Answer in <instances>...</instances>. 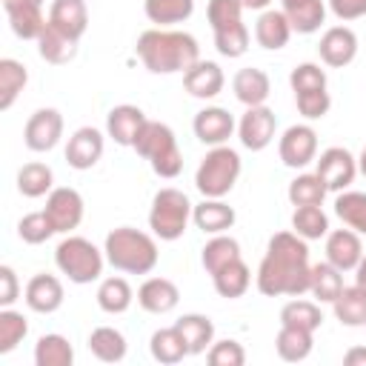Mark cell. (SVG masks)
<instances>
[{
	"label": "cell",
	"mask_w": 366,
	"mask_h": 366,
	"mask_svg": "<svg viewBox=\"0 0 366 366\" xmlns=\"http://www.w3.org/2000/svg\"><path fill=\"white\" fill-rule=\"evenodd\" d=\"M309 240L295 232H277L269 237L266 254L257 266V292L266 297H300L309 292Z\"/></svg>",
	"instance_id": "obj_1"
},
{
	"label": "cell",
	"mask_w": 366,
	"mask_h": 366,
	"mask_svg": "<svg viewBox=\"0 0 366 366\" xmlns=\"http://www.w3.org/2000/svg\"><path fill=\"white\" fill-rule=\"evenodd\" d=\"M137 57L152 74H174L200 60V46L189 31L149 29L137 37Z\"/></svg>",
	"instance_id": "obj_2"
},
{
	"label": "cell",
	"mask_w": 366,
	"mask_h": 366,
	"mask_svg": "<svg viewBox=\"0 0 366 366\" xmlns=\"http://www.w3.org/2000/svg\"><path fill=\"white\" fill-rule=\"evenodd\" d=\"M103 252H106L109 266H114L117 272H126V274H149L157 266L154 237L140 229H132V226L112 229L106 234Z\"/></svg>",
	"instance_id": "obj_3"
},
{
	"label": "cell",
	"mask_w": 366,
	"mask_h": 366,
	"mask_svg": "<svg viewBox=\"0 0 366 366\" xmlns=\"http://www.w3.org/2000/svg\"><path fill=\"white\" fill-rule=\"evenodd\" d=\"M132 149L143 160H149V166H152V172L157 177L172 180V177H177L183 172V152L177 146V137L160 120H146Z\"/></svg>",
	"instance_id": "obj_4"
},
{
	"label": "cell",
	"mask_w": 366,
	"mask_h": 366,
	"mask_svg": "<svg viewBox=\"0 0 366 366\" xmlns=\"http://www.w3.org/2000/svg\"><path fill=\"white\" fill-rule=\"evenodd\" d=\"M54 263L71 283L83 286L103 274L106 252H100L92 240H86L80 234H66L54 249Z\"/></svg>",
	"instance_id": "obj_5"
},
{
	"label": "cell",
	"mask_w": 366,
	"mask_h": 366,
	"mask_svg": "<svg viewBox=\"0 0 366 366\" xmlns=\"http://www.w3.org/2000/svg\"><path fill=\"white\" fill-rule=\"evenodd\" d=\"M240 177V154L234 149L212 146L194 172V186L203 197H226Z\"/></svg>",
	"instance_id": "obj_6"
},
{
	"label": "cell",
	"mask_w": 366,
	"mask_h": 366,
	"mask_svg": "<svg viewBox=\"0 0 366 366\" xmlns=\"http://www.w3.org/2000/svg\"><path fill=\"white\" fill-rule=\"evenodd\" d=\"M192 203L180 189H160L152 197V209H149V229L154 237L160 240H177L183 237L189 220H192Z\"/></svg>",
	"instance_id": "obj_7"
},
{
	"label": "cell",
	"mask_w": 366,
	"mask_h": 366,
	"mask_svg": "<svg viewBox=\"0 0 366 366\" xmlns=\"http://www.w3.org/2000/svg\"><path fill=\"white\" fill-rule=\"evenodd\" d=\"M315 172L317 177L326 183L329 192H343L355 183V174H357V157L343 149V146H329L320 152V157H315Z\"/></svg>",
	"instance_id": "obj_8"
},
{
	"label": "cell",
	"mask_w": 366,
	"mask_h": 366,
	"mask_svg": "<svg viewBox=\"0 0 366 366\" xmlns=\"http://www.w3.org/2000/svg\"><path fill=\"white\" fill-rule=\"evenodd\" d=\"M274 132H277V117L266 103L249 106L237 123V137L249 152H263L274 140Z\"/></svg>",
	"instance_id": "obj_9"
},
{
	"label": "cell",
	"mask_w": 366,
	"mask_h": 366,
	"mask_svg": "<svg viewBox=\"0 0 366 366\" xmlns=\"http://www.w3.org/2000/svg\"><path fill=\"white\" fill-rule=\"evenodd\" d=\"M277 154L283 166L289 169H303L317 157V132L309 123H295L283 132L277 143Z\"/></svg>",
	"instance_id": "obj_10"
},
{
	"label": "cell",
	"mask_w": 366,
	"mask_h": 366,
	"mask_svg": "<svg viewBox=\"0 0 366 366\" xmlns=\"http://www.w3.org/2000/svg\"><path fill=\"white\" fill-rule=\"evenodd\" d=\"M43 212L49 214V220L54 223V229H57L60 234H69V232H74V229L80 226V220H83V197H80V192L71 189V186H57V189L49 192Z\"/></svg>",
	"instance_id": "obj_11"
},
{
	"label": "cell",
	"mask_w": 366,
	"mask_h": 366,
	"mask_svg": "<svg viewBox=\"0 0 366 366\" xmlns=\"http://www.w3.org/2000/svg\"><path fill=\"white\" fill-rule=\"evenodd\" d=\"M63 137V114L57 109H37L23 129V143L31 152H51Z\"/></svg>",
	"instance_id": "obj_12"
},
{
	"label": "cell",
	"mask_w": 366,
	"mask_h": 366,
	"mask_svg": "<svg viewBox=\"0 0 366 366\" xmlns=\"http://www.w3.org/2000/svg\"><path fill=\"white\" fill-rule=\"evenodd\" d=\"M317 54L326 66L343 69L357 57V34L349 26H332L323 31V37L317 43Z\"/></svg>",
	"instance_id": "obj_13"
},
{
	"label": "cell",
	"mask_w": 366,
	"mask_h": 366,
	"mask_svg": "<svg viewBox=\"0 0 366 366\" xmlns=\"http://www.w3.org/2000/svg\"><path fill=\"white\" fill-rule=\"evenodd\" d=\"M103 146H106V140H103L100 129L80 126L69 137V143H66V163L71 169H77V172H86V169H92L103 157Z\"/></svg>",
	"instance_id": "obj_14"
},
{
	"label": "cell",
	"mask_w": 366,
	"mask_h": 366,
	"mask_svg": "<svg viewBox=\"0 0 366 366\" xmlns=\"http://www.w3.org/2000/svg\"><path fill=\"white\" fill-rule=\"evenodd\" d=\"M192 129L203 146H223L234 132V117L223 106H206L194 114Z\"/></svg>",
	"instance_id": "obj_15"
},
{
	"label": "cell",
	"mask_w": 366,
	"mask_h": 366,
	"mask_svg": "<svg viewBox=\"0 0 366 366\" xmlns=\"http://www.w3.org/2000/svg\"><path fill=\"white\" fill-rule=\"evenodd\" d=\"M363 257V243L355 229H335L326 234V260L340 272H355Z\"/></svg>",
	"instance_id": "obj_16"
},
{
	"label": "cell",
	"mask_w": 366,
	"mask_h": 366,
	"mask_svg": "<svg viewBox=\"0 0 366 366\" xmlns=\"http://www.w3.org/2000/svg\"><path fill=\"white\" fill-rule=\"evenodd\" d=\"M149 117L143 114L140 106H132V103H120L114 106L109 114H106V134L117 143V146H134L143 123Z\"/></svg>",
	"instance_id": "obj_17"
},
{
	"label": "cell",
	"mask_w": 366,
	"mask_h": 366,
	"mask_svg": "<svg viewBox=\"0 0 366 366\" xmlns=\"http://www.w3.org/2000/svg\"><path fill=\"white\" fill-rule=\"evenodd\" d=\"M223 69L214 60H197L189 71H183V89L197 100H212L223 92Z\"/></svg>",
	"instance_id": "obj_18"
},
{
	"label": "cell",
	"mask_w": 366,
	"mask_h": 366,
	"mask_svg": "<svg viewBox=\"0 0 366 366\" xmlns=\"http://www.w3.org/2000/svg\"><path fill=\"white\" fill-rule=\"evenodd\" d=\"M49 26L63 31L71 40H80L89 29V9L86 0H54L49 6Z\"/></svg>",
	"instance_id": "obj_19"
},
{
	"label": "cell",
	"mask_w": 366,
	"mask_h": 366,
	"mask_svg": "<svg viewBox=\"0 0 366 366\" xmlns=\"http://www.w3.org/2000/svg\"><path fill=\"white\" fill-rule=\"evenodd\" d=\"M23 300L31 312L37 315H51L63 306V283L54 277V274H34L29 283H26V292H23Z\"/></svg>",
	"instance_id": "obj_20"
},
{
	"label": "cell",
	"mask_w": 366,
	"mask_h": 366,
	"mask_svg": "<svg viewBox=\"0 0 366 366\" xmlns=\"http://www.w3.org/2000/svg\"><path fill=\"white\" fill-rule=\"evenodd\" d=\"M137 303L149 315H166L180 303V289L169 277H149L137 289Z\"/></svg>",
	"instance_id": "obj_21"
},
{
	"label": "cell",
	"mask_w": 366,
	"mask_h": 366,
	"mask_svg": "<svg viewBox=\"0 0 366 366\" xmlns=\"http://www.w3.org/2000/svg\"><path fill=\"white\" fill-rule=\"evenodd\" d=\"M192 220L203 234H223L234 226L237 214L229 203H223V197H203V203L192 209Z\"/></svg>",
	"instance_id": "obj_22"
},
{
	"label": "cell",
	"mask_w": 366,
	"mask_h": 366,
	"mask_svg": "<svg viewBox=\"0 0 366 366\" xmlns=\"http://www.w3.org/2000/svg\"><path fill=\"white\" fill-rule=\"evenodd\" d=\"M280 11L286 14L292 31L297 34H315L326 20L323 0H280Z\"/></svg>",
	"instance_id": "obj_23"
},
{
	"label": "cell",
	"mask_w": 366,
	"mask_h": 366,
	"mask_svg": "<svg viewBox=\"0 0 366 366\" xmlns=\"http://www.w3.org/2000/svg\"><path fill=\"white\" fill-rule=\"evenodd\" d=\"M9 14V26L20 40H37L49 26V14H43L40 3H11L3 6Z\"/></svg>",
	"instance_id": "obj_24"
},
{
	"label": "cell",
	"mask_w": 366,
	"mask_h": 366,
	"mask_svg": "<svg viewBox=\"0 0 366 366\" xmlns=\"http://www.w3.org/2000/svg\"><path fill=\"white\" fill-rule=\"evenodd\" d=\"M232 92L234 97L249 109V106H263L266 97L272 94V83H269V74L263 69H254V66H246L240 69L234 77H232Z\"/></svg>",
	"instance_id": "obj_25"
},
{
	"label": "cell",
	"mask_w": 366,
	"mask_h": 366,
	"mask_svg": "<svg viewBox=\"0 0 366 366\" xmlns=\"http://www.w3.org/2000/svg\"><path fill=\"white\" fill-rule=\"evenodd\" d=\"M289 37H292V26H289V20H286V14L280 9L260 11V17L254 23V40L263 49L277 51V49H283L289 43Z\"/></svg>",
	"instance_id": "obj_26"
},
{
	"label": "cell",
	"mask_w": 366,
	"mask_h": 366,
	"mask_svg": "<svg viewBox=\"0 0 366 366\" xmlns=\"http://www.w3.org/2000/svg\"><path fill=\"white\" fill-rule=\"evenodd\" d=\"M174 326L183 335V340L189 346V355H203L214 343V323L206 315H197V312L183 315V317L174 320Z\"/></svg>",
	"instance_id": "obj_27"
},
{
	"label": "cell",
	"mask_w": 366,
	"mask_h": 366,
	"mask_svg": "<svg viewBox=\"0 0 366 366\" xmlns=\"http://www.w3.org/2000/svg\"><path fill=\"white\" fill-rule=\"evenodd\" d=\"M315 332L309 329H300V326H280L277 337H274V349H277V357L286 360V363H300L312 355V346H315Z\"/></svg>",
	"instance_id": "obj_28"
},
{
	"label": "cell",
	"mask_w": 366,
	"mask_h": 366,
	"mask_svg": "<svg viewBox=\"0 0 366 366\" xmlns=\"http://www.w3.org/2000/svg\"><path fill=\"white\" fill-rule=\"evenodd\" d=\"M332 309H335V317L343 326L366 329V289H360L357 283L355 286H343V292L335 297Z\"/></svg>",
	"instance_id": "obj_29"
},
{
	"label": "cell",
	"mask_w": 366,
	"mask_h": 366,
	"mask_svg": "<svg viewBox=\"0 0 366 366\" xmlns=\"http://www.w3.org/2000/svg\"><path fill=\"white\" fill-rule=\"evenodd\" d=\"M212 283H214V292H217L220 297L234 300V297H243V295H246V289H249V283H252V272H249V266L243 263V257H237V260L226 263L223 269H217V272L212 274Z\"/></svg>",
	"instance_id": "obj_30"
},
{
	"label": "cell",
	"mask_w": 366,
	"mask_h": 366,
	"mask_svg": "<svg viewBox=\"0 0 366 366\" xmlns=\"http://www.w3.org/2000/svg\"><path fill=\"white\" fill-rule=\"evenodd\" d=\"M149 349H152V357L157 363H166V366H174L189 355V346H186L183 335L177 332V326L157 329L152 335V340H149Z\"/></svg>",
	"instance_id": "obj_31"
},
{
	"label": "cell",
	"mask_w": 366,
	"mask_h": 366,
	"mask_svg": "<svg viewBox=\"0 0 366 366\" xmlns=\"http://www.w3.org/2000/svg\"><path fill=\"white\" fill-rule=\"evenodd\" d=\"M89 349L97 360L103 363H120L126 357V337L123 332H117L114 326H97L92 335H89Z\"/></svg>",
	"instance_id": "obj_32"
},
{
	"label": "cell",
	"mask_w": 366,
	"mask_h": 366,
	"mask_svg": "<svg viewBox=\"0 0 366 366\" xmlns=\"http://www.w3.org/2000/svg\"><path fill=\"white\" fill-rule=\"evenodd\" d=\"M37 51H40V57H43L46 63L63 66V63L74 60V54H77V40H71V37H66L63 31L46 26L43 34L37 37Z\"/></svg>",
	"instance_id": "obj_33"
},
{
	"label": "cell",
	"mask_w": 366,
	"mask_h": 366,
	"mask_svg": "<svg viewBox=\"0 0 366 366\" xmlns=\"http://www.w3.org/2000/svg\"><path fill=\"white\" fill-rule=\"evenodd\" d=\"M29 83V71L20 60L3 57L0 60V112H9L14 106V100L20 97V92Z\"/></svg>",
	"instance_id": "obj_34"
},
{
	"label": "cell",
	"mask_w": 366,
	"mask_h": 366,
	"mask_svg": "<svg viewBox=\"0 0 366 366\" xmlns=\"http://www.w3.org/2000/svg\"><path fill=\"white\" fill-rule=\"evenodd\" d=\"M134 300V292L126 277H106L97 286V306L106 315H123Z\"/></svg>",
	"instance_id": "obj_35"
},
{
	"label": "cell",
	"mask_w": 366,
	"mask_h": 366,
	"mask_svg": "<svg viewBox=\"0 0 366 366\" xmlns=\"http://www.w3.org/2000/svg\"><path fill=\"white\" fill-rule=\"evenodd\" d=\"M34 363L37 366H71L74 363V349L69 343V337L51 332L43 335L34 343Z\"/></svg>",
	"instance_id": "obj_36"
},
{
	"label": "cell",
	"mask_w": 366,
	"mask_h": 366,
	"mask_svg": "<svg viewBox=\"0 0 366 366\" xmlns=\"http://www.w3.org/2000/svg\"><path fill=\"white\" fill-rule=\"evenodd\" d=\"M292 232L300 234L303 240H320L329 234V217L320 206H295Z\"/></svg>",
	"instance_id": "obj_37"
},
{
	"label": "cell",
	"mask_w": 366,
	"mask_h": 366,
	"mask_svg": "<svg viewBox=\"0 0 366 366\" xmlns=\"http://www.w3.org/2000/svg\"><path fill=\"white\" fill-rule=\"evenodd\" d=\"M237 257H240V243L229 234H212V240L200 252V263L209 274H214L217 269H223L226 263H232Z\"/></svg>",
	"instance_id": "obj_38"
},
{
	"label": "cell",
	"mask_w": 366,
	"mask_h": 366,
	"mask_svg": "<svg viewBox=\"0 0 366 366\" xmlns=\"http://www.w3.org/2000/svg\"><path fill=\"white\" fill-rule=\"evenodd\" d=\"M309 292L320 300V303H335V297L343 292V272L335 269L329 260L315 263L312 266V283Z\"/></svg>",
	"instance_id": "obj_39"
},
{
	"label": "cell",
	"mask_w": 366,
	"mask_h": 366,
	"mask_svg": "<svg viewBox=\"0 0 366 366\" xmlns=\"http://www.w3.org/2000/svg\"><path fill=\"white\" fill-rule=\"evenodd\" d=\"M143 11L152 23L163 29V26L189 20L194 11V0H143Z\"/></svg>",
	"instance_id": "obj_40"
},
{
	"label": "cell",
	"mask_w": 366,
	"mask_h": 366,
	"mask_svg": "<svg viewBox=\"0 0 366 366\" xmlns=\"http://www.w3.org/2000/svg\"><path fill=\"white\" fill-rule=\"evenodd\" d=\"M54 186V172L46 163H26L17 172V192L23 197H43Z\"/></svg>",
	"instance_id": "obj_41"
},
{
	"label": "cell",
	"mask_w": 366,
	"mask_h": 366,
	"mask_svg": "<svg viewBox=\"0 0 366 366\" xmlns=\"http://www.w3.org/2000/svg\"><path fill=\"white\" fill-rule=\"evenodd\" d=\"M335 214L349 226L355 229L357 234H366V194L363 192H337L335 197Z\"/></svg>",
	"instance_id": "obj_42"
},
{
	"label": "cell",
	"mask_w": 366,
	"mask_h": 366,
	"mask_svg": "<svg viewBox=\"0 0 366 366\" xmlns=\"http://www.w3.org/2000/svg\"><path fill=\"white\" fill-rule=\"evenodd\" d=\"M326 183L317 177V172H306V174H297L292 183H289V203L292 206H320L323 197H326Z\"/></svg>",
	"instance_id": "obj_43"
},
{
	"label": "cell",
	"mask_w": 366,
	"mask_h": 366,
	"mask_svg": "<svg viewBox=\"0 0 366 366\" xmlns=\"http://www.w3.org/2000/svg\"><path fill=\"white\" fill-rule=\"evenodd\" d=\"M320 323H323V312L312 300L295 297L280 309V326H300V329L315 332V329H320Z\"/></svg>",
	"instance_id": "obj_44"
},
{
	"label": "cell",
	"mask_w": 366,
	"mask_h": 366,
	"mask_svg": "<svg viewBox=\"0 0 366 366\" xmlns=\"http://www.w3.org/2000/svg\"><path fill=\"white\" fill-rule=\"evenodd\" d=\"M26 332H29V320L11 306H3L0 309V355H9L11 349H17Z\"/></svg>",
	"instance_id": "obj_45"
},
{
	"label": "cell",
	"mask_w": 366,
	"mask_h": 366,
	"mask_svg": "<svg viewBox=\"0 0 366 366\" xmlns=\"http://www.w3.org/2000/svg\"><path fill=\"white\" fill-rule=\"evenodd\" d=\"M214 49L223 57H243L249 51V29L243 26V20L234 23V26L217 29L214 31Z\"/></svg>",
	"instance_id": "obj_46"
},
{
	"label": "cell",
	"mask_w": 366,
	"mask_h": 366,
	"mask_svg": "<svg viewBox=\"0 0 366 366\" xmlns=\"http://www.w3.org/2000/svg\"><path fill=\"white\" fill-rule=\"evenodd\" d=\"M17 234H20L23 243H29V246H40V243H46L51 234H57V229H54V223L49 220L46 212H31V214L20 217V223H17Z\"/></svg>",
	"instance_id": "obj_47"
},
{
	"label": "cell",
	"mask_w": 366,
	"mask_h": 366,
	"mask_svg": "<svg viewBox=\"0 0 366 366\" xmlns=\"http://www.w3.org/2000/svg\"><path fill=\"white\" fill-rule=\"evenodd\" d=\"M240 17H243L240 0H209V6H206V20H209L212 31L240 23Z\"/></svg>",
	"instance_id": "obj_48"
},
{
	"label": "cell",
	"mask_w": 366,
	"mask_h": 366,
	"mask_svg": "<svg viewBox=\"0 0 366 366\" xmlns=\"http://www.w3.org/2000/svg\"><path fill=\"white\" fill-rule=\"evenodd\" d=\"M289 86L295 94L300 92H315V89H326V71L317 63H300L292 69L289 74Z\"/></svg>",
	"instance_id": "obj_49"
},
{
	"label": "cell",
	"mask_w": 366,
	"mask_h": 366,
	"mask_svg": "<svg viewBox=\"0 0 366 366\" xmlns=\"http://www.w3.org/2000/svg\"><path fill=\"white\" fill-rule=\"evenodd\" d=\"M295 103H297V112L306 117V120H320L329 114L332 109V97L326 89H315V92H300L295 94Z\"/></svg>",
	"instance_id": "obj_50"
},
{
	"label": "cell",
	"mask_w": 366,
	"mask_h": 366,
	"mask_svg": "<svg viewBox=\"0 0 366 366\" xmlns=\"http://www.w3.org/2000/svg\"><path fill=\"white\" fill-rule=\"evenodd\" d=\"M206 360L212 366H243L246 363V349L237 340H217L209 346Z\"/></svg>",
	"instance_id": "obj_51"
},
{
	"label": "cell",
	"mask_w": 366,
	"mask_h": 366,
	"mask_svg": "<svg viewBox=\"0 0 366 366\" xmlns=\"http://www.w3.org/2000/svg\"><path fill=\"white\" fill-rule=\"evenodd\" d=\"M329 9L337 20L349 23V20H360L366 17V0H329Z\"/></svg>",
	"instance_id": "obj_52"
},
{
	"label": "cell",
	"mask_w": 366,
	"mask_h": 366,
	"mask_svg": "<svg viewBox=\"0 0 366 366\" xmlns=\"http://www.w3.org/2000/svg\"><path fill=\"white\" fill-rule=\"evenodd\" d=\"M20 297V283L11 266H0V306H11Z\"/></svg>",
	"instance_id": "obj_53"
},
{
	"label": "cell",
	"mask_w": 366,
	"mask_h": 366,
	"mask_svg": "<svg viewBox=\"0 0 366 366\" xmlns=\"http://www.w3.org/2000/svg\"><path fill=\"white\" fill-rule=\"evenodd\" d=\"M343 363L346 366H366V346H352L343 355Z\"/></svg>",
	"instance_id": "obj_54"
},
{
	"label": "cell",
	"mask_w": 366,
	"mask_h": 366,
	"mask_svg": "<svg viewBox=\"0 0 366 366\" xmlns=\"http://www.w3.org/2000/svg\"><path fill=\"white\" fill-rule=\"evenodd\" d=\"M355 283H357L360 289H366V254H363L360 263L355 266Z\"/></svg>",
	"instance_id": "obj_55"
},
{
	"label": "cell",
	"mask_w": 366,
	"mask_h": 366,
	"mask_svg": "<svg viewBox=\"0 0 366 366\" xmlns=\"http://www.w3.org/2000/svg\"><path fill=\"white\" fill-rule=\"evenodd\" d=\"M240 3H243V9H252V11H266L272 0H240Z\"/></svg>",
	"instance_id": "obj_56"
},
{
	"label": "cell",
	"mask_w": 366,
	"mask_h": 366,
	"mask_svg": "<svg viewBox=\"0 0 366 366\" xmlns=\"http://www.w3.org/2000/svg\"><path fill=\"white\" fill-rule=\"evenodd\" d=\"M357 172L366 177V146H363V152H360V157H357Z\"/></svg>",
	"instance_id": "obj_57"
},
{
	"label": "cell",
	"mask_w": 366,
	"mask_h": 366,
	"mask_svg": "<svg viewBox=\"0 0 366 366\" xmlns=\"http://www.w3.org/2000/svg\"><path fill=\"white\" fill-rule=\"evenodd\" d=\"M11 3H40L43 6V0H3V6H11Z\"/></svg>",
	"instance_id": "obj_58"
}]
</instances>
